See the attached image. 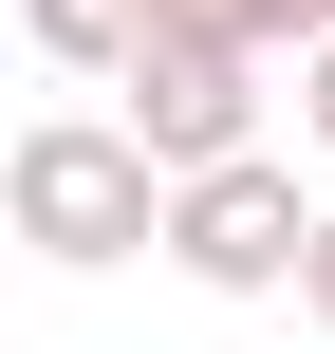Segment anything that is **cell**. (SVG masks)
<instances>
[{
	"instance_id": "obj_1",
	"label": "cell",
	"mask_w": 335,
	"mask_h": 354,
	"mask_svg": "<svg viewBox=\"0 0 335 354\" xmlns=\"http://www.w3.org/2000/svg\"><path fill=\"white\" fill-rule=\"evenodd\" d=\"M0 205H19L37 261H149V243H168V168H149L131 112H37V131L0 149Z\"/></svg>"
},
{
	"instance_id": "obj_2",
	"label": "cell",
	"mask_w": 335,
	"mask_h": 354,
	"mask_svg": "<svg viewBox=\"0 0 335 354\" xmlns=\"http://www.w3.org/2000/svg\"><path fill=\"white\" fill-rule=\"evenodd\" d=\"M317 224H335V205H298V168H280V149H242V168H186V187H168V261H186L205 299H298Z\"/></svg>"
},
{
	"instance_id": "obj_3",
	"label": "cell",
	"mask_w": 335,
	"mask_h": 354,
	"mask_svg": "<svg viewBox=\"0 0 335 354\" xmlns=\"http://www.w3.org/2000/svg\"><path fill=\"white\" fill-rule=\"evenodd\" d=\"M112 93H131V131H149V168H168V187L261 149V56H224V37H149Z\"/></svg>"
},
{
	"instance_id": "obj_4",
	"label": "cell",
	"mask_w": 335,
	"mask_h": 354,
	"mask_svg": "<svg viewBox=\"0 0 335 354\" xmlns=\"http://www.w3.org/2000/svg\"><path fill=\"white\" fill-rule=\"evenodd\" d=\"M149 37H224V56H317L335 0H149Z\"/></svg>"
},
{
	"instance_id": "obj_5",
	"label": "cell",
	"mask_w": 335,
	"mask_h": 354,
	"mask_svg": "<svg viewBox=\"0 0 335 354\" xmlns=\"http://www.w3.org/2000/svg\"><path fill=\"white\" fill-rule=\"evenodd\" d=\"M19 37L75 56V75H131V56H149V0H19Z\"/></svg>"
},
{
	"instance_id": "obj_6",
	"label": "cell",
	"mask_w": 335,
	"mask_h": 354,
	"mask_svg": "<svg viewBox=\"0 0 335 354\" xmlns=\"http://www.w3.org/2000/svg\"><path fill=\"white\" fill-rule=\"evenodd\" d=\"M298 149H335V37L298 56Z\"/></svg>"
},
{
	"instance_id": "obj_7",
	"label": "cell",
	"mask_w": 335,
	"mask_h": 354,
	"mask_svg": "<svg viewBox=\"0 0 335 354\" xmlns=\"http://www.w3.org/2000/svg\"><path fill=\"white\" fill-rule=\"evenodd\" d=\"M298 317H317V336H335V224H317V261H298Z\"/></svg>"
}]
</instances>
